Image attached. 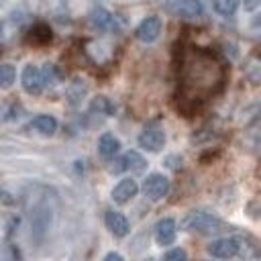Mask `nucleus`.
Wrapping results in <instances>:
<instances>
[{
  "mask_svg": "<svg viewBox=\"0 0 261 261\" xmlns=\"http://www.w3.org/2000/svg\"><path fill=\"white\" fill-rule=\"evenodd\" d=\"M179 226L186 232H196V234H220L228 230V224L220 220L218 216H212L208 212H188Z\"/></svg>",
  "mask_w": 261,
  "mask_h": 261,
  "instance_id": "nucleus-1",
  "label": "nucleus"
},
{
  "mask_svg": "<svg viewBox=\"0 0 261 261\" xmlns=\"http://www.w3.org/2000/svg\"><path fill=\"white\" fill-rule=\"evenodd\" d=\"M137 143L141 149L149 151V153H159L165 147V130L159 122H147L143 126V130L137 137Z\"/></svg>",
  "mask_w": 261,
  "mask_h": 261,
  "instance_id": "nucleus-2",
  "label": "nucleus"
},
{
  "mask_svg": "<svg viewBox=\"0 0 261 261\" xmlns=\"http://www.w3.org/2000/svg\"><path fill=\"white\" fill-rule=\"evenodd\" d=\"M143 194L151 202H159L169 194V177L163 173H149L141 186Z\"/></svg>",
  "mask_w": 261,
  "mask_h": 261,
  "instance_id": "nucleus-3",
  "label": "nucleus"
},
{
  "mask_svg": "<svg viewBox=\"0 0 261 261\" xmlns=\"http://www.w3.org/2000/svg\"><path fill=\"white\" fill-rule=\"evenodd\" d=\"M206 251L216 259H232L241 253V241L234 237H220L210 241Z\"/></svg>",
  "mask_w": 261,
  "mask_h": 261,
  "instance_id": "nucleus-4",
  "label": "nucleus"
},
{
  "mask_svg": "<svg viewBox=\"0 0 261 261\" xmlns=\"http://www.w3.org/2000/svg\"><path fill=\"white\" fill-rule=\"evenodd\" d=\"M161 29H163V20H161V16H157V14H149V16H145V18L137 24V29H135V37H137L141 43H153V41L159 39Z\"/></svg>",
  "mask_w": 261,
  "mask_h": 261,
  "instance_id": "nucleus-5",
  "label": "nucleus"
},
{
  "mask_svg": "<svg viewBox=\"0 0 261 261\" xmlns=\"http://www.w3.org/2000/svg\"><path fill=\"white\" fill-rule=\"evenodd\" d=\"M20 84H22V90L29 94V96H41L43 90H45V82H43V75H41V69L33 63H27L20 71Z\"/></svg>",
  "mask_w": 261,
  "mask_h": 261,
  "instance_id": "nucleus-6",
  "label": "nucleus"
},
{
  "mask_svg": "<svg viewBox=\"0 0 261 261\" xmlns=\"http://www.w3.org/2000/svg\"><path fill=\"white\" fill-rule=\"evenodd\" d=\"M114 163H116V165H112V167H110V171H114V173H118V171L143 173V171L147 169V159H145L139 151H135V149L126 151V153H124L122 157H118Z\"/></svg>",
  "mask_w": 261,
  "mask_h": 261,
  "instance_id": "nucleus-7",
  "label": "nucleus"
},
{
  "mask_svg": "<svg viewBox=\"0 0 261 261\" xmlns=\"http://www.w3.org/2000/svg\"><path fill=\"white\" fill-rule=\"evenodd\" d=\"M165 8L173 16L188 18V20H196V18H200L204 14V6L198 0H175V2H169Z\"/></svg>",
  "mask_w": 261,
  "mask_h": 261,
  "instance_id": "nucleus-8",
  "label": "nucleus"
},
{
  "mask_svg": "<svg viewBox=\"0 0 261 261\" xmlns=\"http://www.w3.org/2000/svg\"><path fill=\"white\" fill-rule=\"evenodd\" d=\"M175 234H177V222H175V218L165 216V218H159V220L155 222L153 237H155V243H157V245H161V247L173 245Z\"/></svg>",
  "mask_w": 261,
  "mask_h": 261,
  "instance_id": "nucleus-9",
  "label": "nucleus"
},
{
  "mask_svg": "<svg viewBox=\"0 0 261 261\" xmlns=\"http://www.w3.org/2000/svg\"><path fill=\"white\" fill-rule=\"evenodd\" d=\"M88 16H90L92 27L98 29V31H118L116 16L110 10H106L104 6H92V10H90Z\"/></svg>",
  "mask_w": 261,
  "mask_h": 261,
  "instance_id": "nucleus-10",
  "label": "nucleus"
},
{
  "mask_svg": "<svg viewBox=\"0 0 261 261\" xmlns=\"http://www.w3.org/2000/svg\"><path fill=\"white\" fill-rule=\"evenodd\" d=\"M139 194V184L133 179V177H124V179H120L114 188H112V200H114V204H128L135 196Z\"/></svg>",
  "mask_w": 261,
  "mask_h": 261,
  "instance_id": "nucleus-11",
  "label": "nucleus"
},
{
  "mask_svg": "<svg viewBox=\"0 0 261 261\" xmlns=\"http://www.w3.org/2000/svg\"><path fill=\"white\" fill-rule=\"evenodd\" d=\"M104 220H106V228H108L116 239H124V237L130 232V224H128V220H126V216H124L122 212L108 210L106 216H104Z\"/></svg>",
  "mask_w": 261,
  "mask_h": 261,
  "instance_id": "nucleus-12",
  "label": "nucleus"
},
{
  "mask_svg": "<svg viewBox=\"0 0 261 261\" xmlns=\"http://www.w3.org/2000/svg\"><path fill=\"white\" fill-rule=\"evenodd\" d=\"M88 90H90V86H88V82L84 77H73L65 88V98H67V102L71 106H77L88 96Z\"/></svg>",
  "mask_w": 261,
  "mask_h": 261,
  "instance_id": "nucleus-13",
  "label": "nucleus"
},
{
  "mask_svg": "<svg viewBox=\"0 0 261 261\" xmlns=\"http://www.w3.org/2000/svg\"><path fill=\"white\" fill-rule=\"evenodd\" d=\"M29 126L35 130V133H39V135H43V137H51V135H55V130H57V118L55 116H51V114H37L31 122H29Z\"/></svg>",
  "mask_w": 261,
  "mask_h": 261,
  "instance_id": "nucleus-14",
  "label": "nucleus"
},
{
  "mask_svg": "<svg viewBox=\"0 0 261 261\" xmlns=\"http://www.w3.org/2000/svg\"><path fill=\"white\" fill-rule=\"evenodd\" d=\"M120 151V141L112 133H102L98 139V153L102 159H112Z\"/></svg>",
  "mask_w": 261,
  "mask_h": 261,
  "instance_id": "nucleus-15",
  "label": "nucleus"
},
{
  "mask_svg": "<svg viewBox=\"0 0 261 261\" xmlns=\"http://www.w3.org/2000/svg\"><path fill=\"white\" fill-rule=\"evenodd\" d=\"M16 82V67L12 63H0V90L12 88Z\"/></svg>",
  "mask_w": 261,
  "mask_h": 261,
  "instance_id": "nucleus-16",
  "label": "nucleus"
},
{
  "mask_svg": "<svg viewBox=\"0 0 261 261\" xmlns=\"http://www.w3.org/2000/svg\"><path fill=\"white\" fill-rule=\"evenodd\" d=\"M92 110H98V112L104 114V116H112V114L116 112V106H114V102H112L110 98L98 96V98H94V102H92Z\"/></svg>",
  "mask_w": 261,
  "mask_h": 261,
  "instance_id": "nucleus-17",
  "label": "nucleus"
},
{
  "mask_svg": "<svg viewBox=\"0 0 261 261\" xmlns=\"http://www.w3.org/2000/svg\"><path fill=\"white\" fill-rule=\"evenodd\" d=\"M239 8V2L237 0H216L212 2V10L218 12L220 16H232Z\"/></svg>",
  "mask_w": 261,
  "mask_h": 261,
  "instance_id": "nucleus-18",
  "label": "nucleus"
},
{
  "mask_svg": "<svg viewBox=\"0 0 261 261\" xmlns=\"http://www.w3.org/2000/svg\"><path fill=\"white\" fill-rule=\"evenodd\" d=\"M31 39L33 41H51V29L47 24H37L33 31H31Z\"/></svg>",
  "mask_w": 261,
  "mask_h": 261,
  "instance_id": "nucleus-19",
  "label": "nucleus"
},
{
  "mask_svg": "<svg viewBox=\"0 0 261 261\" xmlns=\"http://www.w3.org/2000/svg\"><path fill=\"white\" fill-rule=\"evenodd\" d=\"M163 261H188V253H186V249L175 247V249H169L163 255Z\"/></svg>",
  "mask_w": 261,
  "mask_h": 261,
  "instance_id": "nucleus-20",
  "label": "nucleus"
},
{
  "mask_svg": "<svg viewBox=\"0 0 261 261\" xmlns=\"http://www.w3.org/2000/svg\"><path fill=\"white\" fill-rule=\"evenodd\" d=\"M102 261H124V257L120 253H116V251H110V253H106V257Z\"/></svg>",
  "mask_w": 261,
  "mask_h": 261,
  "instance_id": "nucleus-21",
  "label": "nucleus"
},
{
  "mask_svg": "<svg viewBox=\"0 0 261 261\" xmlns=\"http://www.w3.org/2000/svg\"><path fill=\"white\" fill-rule=\"evenodd\" d=\"M2 31H4V27H2V22H0V37H2Z\"/></svg>",
  "mask_w": 261,
  "mask_h": 261,
  "instance_id": "nucleus-22",
  "label": "nucleus"
}]
</instances>
